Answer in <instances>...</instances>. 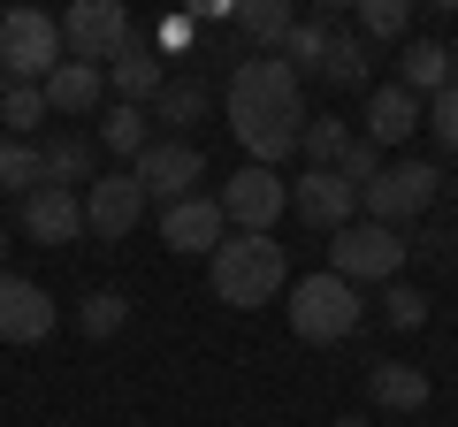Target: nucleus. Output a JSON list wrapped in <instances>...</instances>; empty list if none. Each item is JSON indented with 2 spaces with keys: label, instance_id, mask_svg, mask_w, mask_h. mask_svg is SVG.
Wrapping results in <instances>:
<instances>
[{
  "label": "nucleus",
  "instance_id": "f257e3e1",
  "mask_svg": "<svg viewBox=\"0 0 458 427\" xmlns=\"http://www.w3.org/2000/svg\"><path fill=\"white\" fill-rule=\"evenodd\" d=\"M306 77H298L283 54H245V62L229 69V130L237 146L252 153V168H276L298 153L306 138Z\"/></svg>",
  "mask_w": 458,
  "mask_h": 427
},
{
  "label": "nucleus",
  "instance_id": "f03ea898",
  "mask_svg": "<svg viewBox=\"0 0 458 427\" xmlns=\"http://www.w3.org/2000/svg\"><path fill=\"white\" fill-rule=\"evenodd\" d=\"M207 267H214V297H222V306H237V313L276 306L283 282H291V260H283L276 237H222Z\"/></svg>",
  "mask_w": 458,
  "mask_h": 427
},
{
  "label": "nucleus",
  "instance_id": "7ed1b4c3",
  "mask_svg": "<svg viewBox=\"0 0 458 427\" xmlns=\"http://www.w3.org/2000/svg\"><path fill=\"white\" fill-rule=\"evenodd\" d=\"M69 62L62 16L47 8H0V84H47Z\"/></svg>",
  "mask_w": 458,
  "mask_h": 427
},
{
  "label": "nucleus",
  "instance_id": "20e7f679",
  "mask_svg": "<svg viewBox=\"0 0 458 427\" xmlns=\"http://www.w3.org/2000/svg\"><path fill=\"white\" fill-rule=\"evenodd\" d=\"M360 321H367V297L344 275L321 267V275L291 282V336L298 344H344V336H360Z\"/></svg>",
  "mask_w": 458,
  "mask_h": 427
},
{
  "label": "nucleus",
  "instance_id": "39448f33",
  "mask_svg": "<svg viewBox=\"0 0 458 427\" xmlns=\"http://www.w3.org/2000/svg\"><path fill=\"white\" fill-rule=\"evenodd\" d=\"M436 191H443V168H436V161H390V168L360 191V222L405 230V222H420V214L436 206Z\"/></svg>",
  "mask_w": 458,
  "mask_h": 427
},
{
  "label": "nucleus",
  "instance_id": "423d86ee",
  "mask_svg": "<svg viewBox=\"0 0 458 427\" xmlns=\"http://www.w3.org/2000/svg\"><path fill=\"white\" fill-rule=\"evenodd\" d=\"M405 237L382 230V222H352V230L328 237V275H344L352 290H367V282H397L405 275Z\"/></svg>",
  "mask_w": 458,
  "mask_h": 427
},
{
  "label": "nucleus",
  "instance_id": "0eeeda50",
  "mask_svg": "<svg viewBox=\"0 0 458 427\" xmlns=\"http://www.w3.org/2000/svg\"><path fill=\"white\" fill-rule=\"evenodd\" d=\"M138 38V23H131V8L123 0H77L62 16V46H69V62H92V69H107L114 54Z\"/></svg>",
  "mask_w": 458,
  "mask_h": 427
},
{
  "label": "nucleus",
  "instance_id": "6e6552de",
  "mask_svg": "<svg viewBox=\"0 0 458 427\" xmlns=\"http://www.w3.org/2000/svg\"><path fill=\"white\" fill-rule=\"evenodd\" d=\"M214 198H222V222H229L237 237H267V230H276V214L291 206V183H283L276 168H252V161H245Z\"/></svg>",
  "mask_w": 458,
  "mask_h": 427
},
{
  "label": "nucleus",
  "instance_id": "1a4fd4ad",
  "mask_svg": "<svg viewBox=\"0 0 458 427\" xmlns=\"http://www.w3.org/2000/svg\"><path fill=\"white\" fill-rule=\"evenodd\" d=\"M138 191L146 198H161V206H176V198H191L199 191V176H207V153L191 146V138H153L146 153H138Z\"/></svg>",
  "mask_w": 458,
  "mask_h": 427
},
{
  "label": "nucleus",
  "instance_id": "9d476101",
  "mask_svg": "<svg viewBox=\"0 0 458 427\" xmlns=\"http://www.w3.org/2000/svg\"><path fill=\"white\" fill-rule=\"evenodd\" d=\"M138 214H146L138 176H131V168H99V183L84 191V230L114 245V237H131V230H138Z\"/></svg>",
  "mask_w": 458,
  "mask_h": 427
},
{
  "label": "nucleus",
  "instance_id": "9b49d317",
  "mask_svg": "<svg viewBox=\"0 0 458 427\" xmlns=\"http://www.w3.org/2000/svg\"><path fill=\"white\" fill-rule=\"evenodd\" d=\"M291 214L336 237V230H352V214H360V191H352L336 168H306V176L291 183Z\"/></svg>",
  "mask_w": 458,
  "mask_h": 427
},
{
  "label": "nucleus",
  "instance_id": "f8f14e48",
  "mask_svg": "<svg viewBox=\"0 0 458 427\" xmlns=\"http://www.w3.org/2000/svg\"><path fill=\"white\" fill-rule=\"evenodd\" d=\"M222 237H229V222H222V198L214 191H191V198H176V206H161V245L168 252H207L214 260Z\"/></svg>",
  "mask_w": 458,
  "mask_h": 427
},
{
  "label": "nucleus",
  "instance_id": "ddd939ff",
  "mask_svg": "<svg viewBox=\"0 0 458 427\" xmlns=\"http://www.w3.org/2000/svg\"><path fill=\"white\" fill-rule=\"evenodd\" d=\"M54 336V297L23 275H0V344H47Z\"/></svg>",
  "mask_w": 458,
  "mask_h": 427
},
{
  "label": "nucleus",
  "instance_id": "4468645a",
  "mask_svg": "<svg viewBox=\"0 0 458 427\" xmlns=\"http://www.w3.org/2000/svg\"><path fill=\"white\" fill-rule=\"evenodd\" d=\"M412 130H428V99L405 92V84H382V92H367V146H405Z\"/></svg>",
  "mask_w": 458,
  "mask_h": 427
},
{
  "label": "nucleus",
  "instance_id": "2eb2a0df",
  "mask_svg": "<svg viewBox=\"0 0 458 427\" xmlns=\"http://www.w3.org/2000/svg\"><path fill=\"white\" fill-rule=\"evenodd\" d=\"M23 230H31L38 245H77V237H84V191H54V183H38V191L23 198Z\"/></svg>",
  "mask_w": 458,
  "mask_h": 427
},
{
  "label": "nucleus",
  "instance_id": "dca6fc26",
  "mask_svg": "<svg viewBox=\"0 0 458 427\" xmlns=\"http://www.w3.org/2000/svg\"><path fill=\"white\" fill-rule=\"evenodd\" d=\"M107 84H114V99H131V107H153V99H161V84H168V69H161V54H153L146 38H131V46L107 62Z\"/></svg>",
  "mask_w": 458,
  "mask_h": 427
},
{
  "label": "nucleus",
  "instance_id": "f3484780",
  "mask_svg": "<svg viewBox=\"0 0 458 427\" xmlns=\"http://www.w3.org/2000/svg\"><path fill=\"white\" fill-rule=\"evenodd\" d=\"M38 161H47V183L54 191H92L99 183V138H47V146H38Z\"/></svg>",
  "mask_w": 458,
  "mask_h": 427
},
{
  "label": "nucleus",
  "instance_id": "a211bd4d",
  "mask_svg": "<svg viewBox=\"0 0 458 427\" xmlns=\"http://www.w3.org/2000/svg\"><path fill=\"white\" fill-rule=\"evenodd\" d=\"M344 31V8L336 0H321V8H313V16H298V31L283 38V62L298 69V77H321V54H328V38Z\"/></svg>",
  "mask_w": 458,
  "mask_h": 427
},
{
  "label": "nucleus",
  "instance_id": "6ab92c4d",
  "mask_svg": "<svg viewBox=\"0 0 458 427\" xmlns=\"http://www.w3.org/2000/svg\"><path fill=\"white\" fill-rule=\"evenodd\" d=\"M99 99H107V69H92V62H62L47 77V107L54 115H92Z\"/></svg>",
  "mask_w": 458,
  "mask_h": 427
},
{
  "label": "nucleus",
  "instance_id": "aec40b11",
  "mask_svg": "<svg viewBox=\"0 0 458 427\" xmlns=\"http://www.w3.org/2000/svg\"><path fill=\"white\" fill-rule=\"evenodd\" d=\"M367 389H375L382 412H420L428 397H436V389H428V374H420V366H405V359H375V366H367Z\"/></svg>",
  "mask_w": 458,
  "mask_h": 427
},
{
  "label": "nucleus",
  "instance_id": "412c9836",
  "mask_svg": "<svg viewBox=\"0 0 458 427\" xmlns=\"http://www.w3.org/2000/svg\"><path fill=\"white\" fill-rule=\"evenodd\" d=\"M153 138H161V130H153V115H146V107H131V99H107V122H99V146H107L114 161H131V168H138V153H146Z\"/></svg>",
  "mask_w": 458,
  "mask_h": 427
},
{
  "label": "nucleus",
  "instance_id": "4be33fe9",
  "mask_svg": "<svg viewBox=\"0 0 458 427\" xmlns=\"http://www.w3.org/2000/svg\"><path fill=\"white\" fill-rule=\"evenodd\" d=\"M451 77H458V69H451V46H436V38H412V46L397 54V84L420 92V99H436Z\"/></svg>",
  "mask_w": 458,
  "mask_h": 427
},
{
  "label": "nucleus",
  "instance_id": "5701e85b",
  "mask_svg": "<svg viewBox=\"0 0 458 427\" xmlns=\"http://www.w3.org/2000/svg\"><path fill=\"white\" fill-rule=\"evenodd\" d=\"M237 31L252 38V54H283L298 16H291V0H237Z\"/></svg>",
  "mask_w": 458,
  "mask_h": 427
},
{
  "label": "nucleus",
  "instance_id": "b1692460",
  "mask_svg": "<svg viewBox=\"0 0 458 427\" xmlns=\"http://www.w3.org/2000/svg\"><path fill=\"white\" fill-rule=\"evenodd\" d=\"M367 69H375V54H367L360 31H336V38H328V54H321V84H336V92H360Z\"/></svg>",
  "mask_w": 458,
  "mask_h": 427
},
{
  "label": "nucleus",
  "instance_id": "393cba45",
  "mask_svg": "<svg viewBox=\"0 0 458 427\" xmlns=\"http://www.w3.org/2000/svg\"><path fill=\"white\" fill-rule=\"evenodd\" d=\"M38 183H47V161H38V146H31V138H0V191L31 198Z\"/></svg>",
  "mask_w": 458,
  "mask_h": 427
},
{
  "label": "nucleus",
  "instance_id": "a878e982",
  "mask_svg": "<svg viewBox=\"0 0 458 427\" xmlns=\"http://www.w3.org/2000/svg\"><path fill=\"white\" fill-rule=\"evenodd\" d=\"M146 115H153V122H168V130H183V122L207 115V84H199V77H168V84H161V99H153Z\"/></svg>",
  "mask_w": 458,
  "mask_h": 427
},
{
  "label": "nucleus",
  "instance_id": "bb28decb",
  "mask_svg": "<svg viewBox=\"0 0 458 427\" xmlns=\"http://www.w3.org/2000/svg\"><path fill=\"white\" fill-rule=\"evenodd\" d=\"M0 122H8V138H38V122H47V84H0Z\"/></svg>",
  "mask_w": 458,
  "mask_h": 427
},
{
  "label": "nucleus",
  "instance_id": "cd10ccee",
  "mask_svg": "<svg viewBox=\"0 0 458 427\" xmlns=\"http://www.w3.org/2000/svg\"><path fill=\"white\" fill-rule=\"evenodd\" d=\"M298 153H306V168H336L344 153H352V122L344 115H313L306 138H298Z\"/></svg>",
  "mask_w": 458,
  "mask_h": 427
},
{
  "label": "nucleus",
  "instance_id": "c85d7f7f",
  "mask_svg": "<svg viewBox=\"0 0 458 427\" xmlns=\"http://www.w3.org/2000/svg\"><path fill=\"white\" fill-rule=\"evenodd\" d=\"M352 23H360V38H405L412 8L405 0H352Z\"/></svg>",
  "mask_w": 458,
  "mask_h": 427
},
{
  "label": "nucleus",
  "instance_id": "c756f323",
  "mask_svg": "<svg viewBox=\"0 0 458 427\" xmlns=\"http://www.w3.org/2000/svg\"><path fill=\"white\" fill-rule=\"evenodd\" d=\"M123 321H131V297H123V290H92V297H84V313H77L84 336H114Z\"/></svg>",
  "mask_w": 458,
  "mask_h": 427
},
{
  "label": "nucleus",
  "instance_id": "7c9ffc66",
  "mask_svg": "<svg viewBox=\"0 0 458 427\" xmlns=\"http://www.w3.org/2000/svg\"><path fill=\"white\" fill-rule=\"evenodd\" d=\"M382 168H390V153H382V146H367V138H352V153L336 161V176L352 183V191H367V183H375Z\"/></svg>",
  "mask_w": 458,
  "mask_h": 427
},
{
  "label": "nucleus",
  "instance_id": "2f4dec72",
  "mask_svg": "<svg viewBox=\"0 0 458 427\" xmlns=\"http://www.w3.org/2000/svg\"><path fill=\"white\" fill-rule=\"evenodd\" d=\"M382 321H390V329H420V321H428V297L412 290V282H390V290H382Z\"/></svg>",
  "mask_w": 458,
  "mask_h": 427
},
{
  "label": "nucleus",
  "instance_id": "473e14b6",
  "mask_svg": "<svg viewBox=\"0 0 458 427\" xmlns=\"http://www.w3.org/2000/svg\"><path fill=\"white\" fill-rule=\"evenodd\" d=\"M428 130H436V146H443V153H458V77L443 84L436 99H428Z\"/></svg>",
  "mask_w": 458,
  "mask_h": 427
},
{
  "label": "nucleus",
  "instance_id": "72a5a7b5",
  "mask_svg": "<svg viewBox=\"0 0 458 427\" xmlns=\"http://www.w3.org/2000/svg\"><path fill=\"white\" fill-rule=\"evenodd\" d=\"M191 31H199L191 16H161V23H153V54H161V62H168V54H183V46H191Z\"/></svg>",
  "mask_w": 458,
  "mask_h": 427
},
{
  "label": "nucleus",
  "instance_id": "f704fd0d",
  "mask_svg": "<svg viewBox=\"0 0 458 427\" xmlns=\"http://www.w3.org/2000/svg\"><path fill=\"white\" fill-rule=\"evenodd\" d=\"M336 427H367V420H360V412H344V420H336Z\"/></svg>",
  "mask_w": 458,
  "mask_h": 427
},
{
  "label": "nucleus",
  "instance_id": "c9c22d12",
  "mask_svg": "<svg viewBox=\"0 0 458 427\" xmlns=\"http://www.w3.org/2000/svg\"><path fill=\"white\" fill-rule=\"evenodd\" d=\"M0 260H8V230H0ZM0 275H8V267H0Z\"/></svg>",
  "mask_w": 458,
  "mask_h": 427
},
{
  "label": "nucleus",
  "instance_id": "e433bc0d",
  "mask_svg": "<svg viewBox=\"0 0 458 427\" xmlns=\"http://www.w3.org/2000/svg\"><path fill=\"white\" fill-rule=\"evenodd\" d=\"M451 69H458V38H451Z\"/></svg>",
  "mask_w": 458,
  "mask_h": 427
}]
</instances>
